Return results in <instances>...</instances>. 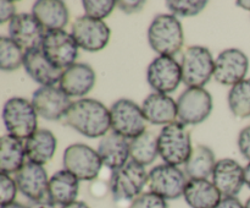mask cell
I'll use <instances>...</instances> for the list:
<instances>
[{"instance_id":"obj_19","label":"cell","mask_w":250,"mask_h":208,"mask_svg":"<svg viewBox=\"0 0 250 208\" xmlns=\"http://www.w3.org/2000/svg\"><path fill=\"white\" fill-rule=\"evenodd\" d=\"M97 81L94 69L85 63H76L62 71L59 87L68 97L83 98L93 90Z\"/></svg>"},{"instance_id":"obj_44","label":"cell","mask_w":250,"mask_h":208,"mask_svg":"<svg viewBox=\"0 0 250 208\" xmlns=\"http://www.w3.org/2000/svg\"><path fill=\"white\" fill-rule=\"evenodd\" d=\"M1 208H28V206H24V205H22V203L16 202V201H15V202L10 203V205L1 206Z\"/></svg>"},{"instance_id":"obj_46","label":"cell","mask_w":250,"mask_h":208,"mask_svg":"<svg viewBox=\"0 0 250 208\" xmlns=\"http://www.w3.org/2000/svg\"><path fill=\"white\" fill-rule=\"evenodd\" d=\"M244 208H250V197L247 200V202L244 203Z\"/></svg>"},{"instance_id":"obj_41","label":"cell","mask_w":250,"mask_h":208,"mask_svg":"<svg viewBox=\"0 0 250 208\" xmlns=\"http://www.w3.org/2000/svg\"><path fill=\"white\" fill-rule=\"evenodd\" d=\"M58 206L55 203L51 202L49 198L42 201H36V202H31V205L28 206V208H56Z\"/></svg>"},{"instance_id":"obj_22","label":"cell","mask_w":250,"mask_h":208,"mask_svg":"<svg viewBox=\"0 0 250 208\" xmlns=\"http://www.w3.org/2000/svg\"><path fill=\"white\" fill-rule=\"evenodd\" d=\"M32 15L46 32L61 31L70 21V11L61 0H38L32 6Z\"/></svg>"},{"instance_id":"obj_2","label":"cell","mask_w":250,"mask_h":208,"mask_svg":"<svg viewBox=\"0 0 250 208\" xmlns=\"http://www.w3.org/2000/svg\"><path fill=\"white\" fill-rule=\"evenodd\" d=\"M148 42L159 55L175 56L185 43L182 23L172 14H159L153 19L148 28Z\"/></svg>"},{"instance_id":"obj_12","label":"cell","mask_w":250,"mask_h":208,"mask_svg":"<svg viewBox=\"0 0 250 208\" xmlns=\"http://www.w3.org/2000/svg\"><path fill=\"white\" fill-rule=\"evenodd\" d=\"M71 34L83 50L95 53L109 44L111 29L102 20H95L85 15L77 17L71 27Z\"/></svg>"},{"instance_id":"obj_31","label":"cell","mask_w":250,"mask_h":208,"mask_svg":"<svg viewBox=\"0 0 250 208\" xmlns=\"http://www.w3.org/2000/svg\"><path fill=\"white\" fill-rule=\"evenodd\" d=\"M24 51L9 37L2 36L0 38V69L2 71L17 70L23 66Z\"/></svg>"},{"instance_id":"obj_5","label":"cell","mask_w":250,"mask_h":208,"mask_svg":"<svg viewBox=\"0 0 250 208\" xmlns=\"http://www.w3.org/2000/svg\"><path fill=\"white\" fill-rule=\"evenodd\" d=\"M149 183V173L146 166L128 161L122 168L112 171L109 180V188L115 202H132L143 193V188Z\"/></svg>"},{"instance_id":"obj_6","label":"cell","mask_w":250,"mask_h":208,"mask_svg":"<svg viewBox=\"0 0 250 208\" xmlns=\"http://www.w3.org/2000/svg\"><path fill=\"white\" fill-rule=\"evenodd\" d=\"M182 82L188 88H204L215 71V60L207 46H190L181 58Z\"/></svg>"},{"instance_id":"obj_38","label":"cell","mask_w":250,"mask_h":208,"mask_svg":"<svg viewBox=\"0 0 250 208\" xmlns=\"http://www.w3.org/2000/svg\"><path fill=\"white\" fill-rule=\"evenodd\" d=\"M16 15V6L14 1L11 0L0 1V23L10 22Z\"/></svg>"},{"instance_id":"obj_15","label":"cell","mask_w":250,"mask_h":208,"mask_svg":"<svg viewBox=\"0 0 250 208\" xmlns=\"http://www.w3.org/2000/svg\"><path fill=\"white\" fill-rule=\"evenodd\" d=\"M248 70L249 59L241 49H226L215 59L214 77L220 85L233 87L241 81L246 80Z\"/></svg>"},{"instance_id":"obj_39","label":"cell","mask_w":250,"mask_h":208,"mask_svg":"<svg viewBox=\"0 0 250 208\" xmlns=\"http://www.w3.org/2000/svg\"><path fill=\"white\" fill-rule=\"evenodd\" d=\"M215 208H244V205L237 197H222Z\"/></svg>"},{"instance_id":"obj_20","label":"cell","mask_w":250,"mask_h":208,"mask_svg":"<svg viewBox=\"0 0 250 208\" xmlns=\"http://www.w3.org/2000/svg\"><path fill=\"white\" fill-rule=\"evenodd\" d=\"M142 110L146 121L153 125L172 124L178 119L177 102L168 94L151 93L142 103Z\"/></svg>"},{"instance_id":"obj_11","label":"cell","mask_w":250,"mask_h":208,"mask_svg":"<svg viewBox=\"0 0 250 208\" xmlns=\"http://www.w3.org/2000/svg\"><path fill=\"white\" fill-rule=\"evenodd\" d=\"M41 49L54 66L65 70L76 64L80 46L76 43L72 34L61 29L46 32Z\"/></svg>"},{"instance_id":"obj_10","label":"cell","mask_w":250,"mask_h":208,"mask_svg":"<svg viewBox=\"0 0 250 208\" xmlns=\"http://www.w3.org/2000/svg\"><path fill=\"white\" fill-rule=\"evenodd\" d=\"M178 121L183 125H199L212 112V97L205 88H187L177 99Z\"/></svg>"},{"instance_id":"obj_23","label":"cell","mask_w":250,"mask_h":208,"mask_svg":"<svg viewBox=\"0 0 250 208\" xmlns=\"http://www.w3.org/2000/svg\"><path fill=\"white\" fill-rule=\"evenodd\" d=\"M98 153L103 165L111 171L122 168L129 158V141L116 132H107L102 137L98 146Z\"/></svg>"},{"instance_id":"obj_34","label":"cell","mask_w":250,"mask_h":208,"mask_svg":"<svg viewBox=\"0 0 250 208\" xmlns=\"http://www.w3.org/2000/svg\"><path fill=\"white\" fill-rule=\"evenodd\" d=\"M17 191V184L9 174L0 173V205L6 206L15 202Z\"/></svg>"},{"instance_id":"obj_43","label":"cell","mask_w":250,"mask_h":208,"mask_svg":"<svg viewBox=\"0 0 250 208\" xmlns=\"http://www.w3.org/2000/svg\"><path fill=\"white\" fill-rule=\"evenodd\" d=\"M244 181H246V185L250 188V162L244 168Z\"/></svg>"},{"instance_id":"obj_27","label":"cell","mask_w":250,"mask_h":208,"mask_svg":"<svg viewBox=\"0 0 250 208\" xmlns=\"http://www.w3.org/2000/svg\"><path fill=\"white\" fill-rule=\"evenodd\" d=\"M26 148L22 139L11 135H4L0 139V171L4 174H16L26 162Z\"/></svg>"},{"instance_id":"obj_25","label":"cell","mask_w":250,"mask_h":208,"mask_svg":"<svg viewBox=\"0 0 250 208\" xmlns=\"http://www.w3.org/2000/svg\"><path fill=\"white\" fill-rule=\"evenodd\" d=\"M183 197L190 208H215L222 200L220 191L208 179L188 180Z\"/></svg>"},{"instance_id":"obj_16","label":"cell","mask_w":250,"mask_h":208,"mask_svg":"<svg viewBox=\"0 0 250 208\" xmlns=\"http://www.w3.org/2000/svg\"><path fill=\"white\" fill-rule=\"evenodd\" d=\"M45 33L44 27L32 12H20L9 22V38L21 46L24 53L41 48Z\"/></svg>"},{"instance_id":"obj_26","label":"cell","mask_w":250,"mask_h":208,"mask_svg":"<svg viewBox=\"0 0 250 208\" xmlns=\"http://www.w3.org/2000/svg\"><path fill=\"white\" fill-rule=\"evenodd\" d=\"M58 141L50 130L38 129L29 139L24 141L27 159L33 163L44 164L49 163L55 154Z\"/></svg>"},{"instance_id":"obj_37","label":"cell","mask_w":250,"mask_h":208,"mask_svg":"<svg viewBox=\"0 0 250 208\" xmlns=\"http://www.w3.org/2000/svg\"><path fill=\"white\" fill-rule=\"evenodd\" d=\"M144 5H146V1H142V0H133V1H131V0H127V1L119 0V1H116V6L126 15H133L142 11Z\"/></svg>"},{"instance_id":"obj_14","label":"cell","mask_w":250,"mask_h":208,"mask_svg":"<svg viewBox=\"0 0 250 208\" xmlns=\"http://www.w3.org/2000/svg\"><path fill=\"white\" fill-rule=\"evenodd\" d=\"M72 103L59 86H41L32 95V104L38 116L50 121L65 117Z\"/></svg>"},{"instance_id":"obj_36","label":"cell","mask_w":250,"mask_h":208,"mask_svg":"<svg viewBox=\"0 0 250 208\" xmlns=\"http://www.w3.org/2000/svg\"><path fill=\"white\" fill-rule=\"evenodd\" d=\"M237 143H238V148L242 156L250 162V126L241 130Z\"/></svg>"},{"instance_id":"obj_9","label":"cell","mask_w":250,"mask_h":208,"mask_svg":"<svg viewBox=\"0 0 250 208\" xmlns=\"http://www.w3.org/2000/svg\"><path fill=\"white\" fill-rule=\"evenodd\" d=\"M187 183V175L178 166L159 164L149 171V191L166 201L182 197Z\"/></svg>"},{"instance_id":"obj_17","label":"cell","mask_w":250,"mask_h":208,"mask_svg":"<svg viewBox=\"0 0 250 208\" xmlns=\"http://www.w3.org/2000/svg\"><path fill=\"white\" fill-rule=\"evenodd\" d=\"M14 179L20 192L31 202L48 198L49 178L46 170L41 164L27 161L15 174Z\"/></svg>"},{"instance_id":"obj_18","label":"cell","mask_w":250,"mask_h":208,"mask_svg":"<svg viewBox=\"0 0 250 208\" xmlns=\"http://www.w3.org/2000/svg\"><path fill=\"white\" fill-rule=\"evenodd\" d=\"M211 179L222 197H237L242 187L246 185L244 168L231 158L217 161Z\"/></svg>"},{"instance_id":"obj_29","label":"cell","mask_w":250,"mask_h":208,"mask_svg":"<svg viewBox=\"0 0 250 208\" xmlns=\"http://www.w3.org/2000/svg\"><path fill=\"white\" fill-rule=\"evenodd\" d=\"M159 156L158 136L151 131H146L136 139H129L131 161L146 166L155 162Z\"/></svg>"},{"instance_id":"obj_21","label":"cell","mask_w":250,"mask_h":208,"mask_svg":"<svg viewBox=\"0 0 250 208\" xmlns=\"http://www.w3.org/2000/svg\"><path fill=\"white\" fill-rule=\"evenodd\" d=\"M23 68L27 75L41 86H55L60 82L63 71L54 66L41 48L24 53Z\"/></svg>"},{"instance_id":"obj_28","label":"cell","mask_w":250,"mask_h":208,"mask_svg":"<svg viewBox=\"0 0 250 208\" xmlns=\"http://www.w3.org/2000/svg\"><path fill=\"white\" fill-rule=\"evenodd\" d=\"M217 161L214 151L205 144L193 147L189 158L185 164V174L192 179H208L212 175Z\"/></svg>"},{"instance_id":"obj_1","label":"cell","mask_w":250,"mask_h":208,"mask_svg":"<svg viewBox=\"0 0 250 208\" xmlns=\"http://www.w3.org/2000/svg\"><path fill=\"white\" fill-rule=\"evenodd\" d=\"M65 122L88 139L104 137L111 129L110 109L94 98H81L72 103Z\"/></svg>"},{"instance_id":"obj_40","label":"cell","mask_w":250,"mask_h":208,"mask_svg":"<svg viewBox=\"0 0 250 208\" xmlns=\"http://www.w3.org/2000/svg\"><path fill=\"white\" fill-rule=\"evenodd\" d=\"M107 190H110L109 188V184H104L103 181H95V183L92 184V186H90V192H92V195L94 196V197H103V196L106 195Z\"/></svg>"},{"instance_id":"obj_42","label":"cell","mask_w":250,"mask_h":208,"mask_svg":"<svg viewBox=\"0 0 250 208\" xmlns=\"http://www.w3.org/2000/svg\"><path fill=\"white\" fill-rule=\"evenodd\" d=\"M61 208H90L84 201H75V202L70 203V205L65 206V207H61Z\"/></svg>"},{"instance_id":"obj_7","label":"cell","mask_w":250,"mask_h":208,"mask_svg":"<svg viewBox=\"0 0 250 208\" xmlns=\"http://www.w3.org/2000/svg\"><path fill=\"white\" fill-rule=\"evenodd\" d=\"M111 130L127 139H133L146 131V119L142 107L127 98L116 100L110 108Z\"/></svg>"},{"instance_id":"obj_8","label":"cell","mask_w":250,"mask_h":208,"mask_svg":"<svg viewBox=\"0 0 250 208\" xmlns=\"http://www.w3.org/2000/svg\"><path fill=\"white\" fill-rule=\"evenodd\" d=\"M63 169L70 171L80 181H93L103 168L98 151L84 143H73L66 147L62 157Z\"/></svg>"},{"instance_id":"obj_32","label":"cell","mask_w":250,"mask_h":208,"mask_svg":"<svg viewBox=\"0 0 250 208\" xmlns=\"http://www.w3.org/2000/svg\"><path fill=\"white\" fill-rule=\"evenodd\" d=\"M171 14L175 16L192 17L199 15L207 7L205 0H167L165 2Z\"/></svg>"},{"instance_id":"obj_30","label":"cell","mask_w":250,"mask_h":208,"mask_svg":"<svg viewBox=\"0 0 250 208\" xmlns=\"http://www.w3.org/2000/svg\"><path fill=\"white\" fill-rule=\"evenodd\" d=\"M227 102L234 116L239 119L250 117V78H246L231 87Z\"/></svg>"},{"instance_id":"obj_45","label":"cell","mask_w":250,"mask_h":208,"mask_svg":"<svg viewBox=\"0 0 250 208\" xmlns=\"http://www.w3.org/2000/svg\"><path fill=\"white\" fill-rule=\"evenodd\" d=\"M237 5L242 9L250 11V1H248V0H239V1H237Z\"/></svg>"},{"instance_id":"obj_4","label":"cell","mask_w":250,"mask_h":208,"mask_svg":"<svg viewBox=\"0 0 250 208\" xmlns=\"http://www.w3.org/2000/svg\"><path fill=\"white\" fill-rule=\"evenodd\" d=\"M2 122L7 135L26 141L38 130V114L29 100L12 97L2 107Z\"/></svg>"},{"instance_id":"obj_24","label":"cell","mask_w":250,"mask_h":208,"mask_svg":"<svg viewBox=\"0 0 250 208\" xmlns=\"http://www.w3.org/2000/svg\"><path fill=\"white\" fill-rule=\"evenodd\" d=\"M80 195V180L66 169L54 173L49 179L48 198L60 207L77 201Z\"/></svg>"},{"instance_id":"obj_13","label":"cell","mask_w":250,"mask_h":208,"mask_svg":"<svg viewBox=\"0 0 250 208\" xmlns=\"http://www.w3.org/2000/svg\"><path fill=\"white\" fill-rule=\"evenodd\" d=\"M146 81L156 93L168 94L178 88L182 82L181 64L175 56L159 55L149 64Z\"/></svg>"},{"instance_id":"obj_35","label":"cell","mask_w":250,"mask_h":208,"mask_svg":"<svg viewBox=\"0 0 250 208\" xmlns=\"http://www.w3.org/2000/svg\"><path fill=\"white\" fill-rule=\"evenodd\" d=\"M128 208H168L167 201L156 193L143 192L129 203Z\"/></svg>"},{"instance_id":"obj_3","label":"cell","mask_w":250,"mask_h":208,"mask_svg":"<svg viewBox=\"0 0 250 208\" xmlns=\"http://www.w3.org/2000/svg\"><path fill=\"white\" fill-rule=\"evenodd\" d=\"M159 156L165 164L180 166L186 164L193 151L190 132L182 122L175 121L161 129L158 135Z\"/></svg>"},{"instance_id":"obj_33","label":"cell","mask_w":250,"mask_h":208,"mask_svg":"<svg viewBox=\"0 0 250 208\" xmlns=\"http://www.w3.org/2000/svg\"><path fill=\"white\" fill-rule=\"evenodd\" d=\"M83 9L85 16L95 20H102L109 17L116 7V1L114 0H83Z\"/></svg>"}]
</instances>
